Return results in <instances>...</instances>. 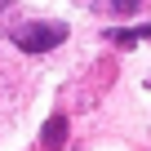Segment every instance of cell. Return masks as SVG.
<instances>
[{"label": "cell", "mask_w": 151, "mask_h": 151, "mask_svg": "<svg viewBox=\"0 0 151 151\" xmlns=\"http://www.w3.org/2000/svg\"><path fill=\"white\" fill-rule=\"evenodd\" d=\"M62 142H67V120H62V116H53V120L45 124V147H49V151H58Z\"/></svg>", "instance_id": "cell-2"}, {"label": "cell", "mask_w": 151, "mask_h": 151, "mask_svg": "<svg viewBox=\"0 0 151 151\" xmlns=\"http://www.w3.org/2000/svg\"><path fill=\"white\" fill-rule=\"evenodd\" d=\"M5 5H9V0H0V9H5Z\"/></svg>", "instance_id": "cell-5"}, {"label": "cell", "mask_w": 151, "mask_h": 151, "mask_svg": "<svg viewBox=\"0 0 151 151\" xmlns=\"http://www.w3.org/2000/svg\"><path fill=\"white\" fill-rule=\"evenodd\" d=\"M116 45H133V40H151V27H138V31H111Z\"/></svg>", "instance_id": "cell-3"}, {"label": "cell", "mask_w": 151, "mask_h": 151, "mask_svg": "<svg viewBox=\"0 0 151 151\" xmlns=\"http://www.w3.org/2000/svg\"><path fill=\"white\" fill-rule=\"evenodd\" d=\"M116 9H124V14H129V9H138V0H116Z\"/></svg>", "instance_id": "cell-4"}, {"label": "cell", "mask_w": 151, "mask_h": 151, "mask_svg": "<svg viewBox=\"0 0 151 151\" xmlns=\"http://www.w3.org/2000/svg\"><path fill=\"white\" fill-rule=\"evenodd\" d=\"M62 40H67V27L62 22H22V27H14V45L22 53H49Z\"/></svg>", "instance_id": "cell-1"}]
</instances>
